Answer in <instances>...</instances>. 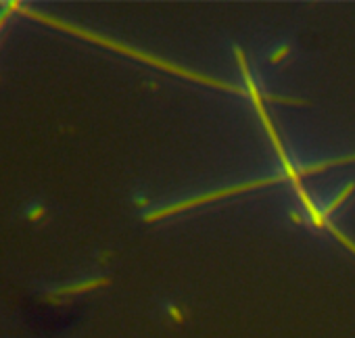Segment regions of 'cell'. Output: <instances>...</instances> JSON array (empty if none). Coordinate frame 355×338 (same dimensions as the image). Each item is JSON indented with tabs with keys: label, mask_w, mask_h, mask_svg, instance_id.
<instances>
[{
	"label": "cell",
	"mask_w": 355,
	"mask_h": 338,
	"mask_svg": "<svg viewBox=\"0 0 355 338\" xmlns=\"http://www.w3.org/2000/svg\"><path fill=\"white\" fill-rule=\"evenodd\" d=\"M234 54H236L239 67H241L243 78H245L247 94L251 96V101H253V105H255V111L259 113V117H261V121H263V127H265V131H267V136H270V140H272V145H274V149H276V153H278V157H280V163H282L284 171H287V180L293 182V186H295V190H297V194H299V198H301V202H303V207H305V211H307L312 224H314L316 228H326V230H328L347 251H351V253L355 255V242L349 240L345 234H341L338 228H336L332 222H328V220L324 218V213L314 205V200L310 198L307 190H305L303 184H301V176H299L297 169L291 165V161H289V157H287V151H284V145H282V140H280V136H278V131H276V127H274V123H272V119H270V115H267V111H265L263 94H259L257 86L253 84V78H251V74H249V65H247L245 52L236 46V48H234Z\"/></svg>",
	"instance_id": "cell-1"
},
{
	"label": "cell",
	"mask_w": 355,
	"mask_h": 338,
	"mask_svg": "<svg viewBox=\"0 0 355 338\" xmlns=\"http://www.w3.org/2000/svg\"><path fill=\"white\" fill-rule=\"evenodd\" d=\"M19 13H23V15H28V17H34V19H38V21H42V23L54 25V28H59V30H63V32H69V34H74V36H80V38H84V40H88V42H94V44H101V46H105V48H111V50H115V52H121V54H125V56H132V59H136V61H142V63H147V65H153V67H157V70H161V72H168V74H174V76L192 80V82H196V84H205V86H211V88H220V90L234 92V94H245V92H247V90H243V88H239V86H232V84H226V82H222V80H218V78H209V76H203V74L184 70V67L174 65V63H170V61H165V59H159V56H155V54H147V52L134 50V48H130L128 44H121V42L111 40V38H107V36H99V34L86 32V30H82V28H78V25H71V23H67V21H61V19H54V17L36 13V11H32V9H23V7H21Z\"/></svg>",
	"instance_id": "cell-2"
},
{
	"label": "cell",
	"mask_w": 355,
	"mask_h": 338,
	"mask_svg": "<svg viewBox=\"0 0 355 338\" xmlns=\"http://www.w3.org/2000/svg\"><path fill=\"white\" fill-rule=\"evenodd\" d=\"M287 180L284 176H276V178H263V180H253V182H247V184H236V186H230V188H222V190H216V192H209V194H201V196H194V198H188V200H182V202H176V205H170L165 209H159V211H151L145 215V222L151 224V222H159L163 218H170V215H176L180 211H186V209H192V207H199L203 202H211V200H220V198H226L230 194H241V192H249V190H255V188H263V186H272L276 182H282Z\"/></svg>",
	"instance_id": "cell-3"
},
{
	"label": "cell",
	"mask_w": 355,
	"mask_h": 338,
	"mask_svg": "<svg viewBox=\"0 0 355 338\" xmlns=\"http://www.w3.org/2000/svg\"><path fill=\"white\" fill-rule=\"evenodd\" d=\"M345 163H355V155H349V157H343V159H332V161H322V163H316V165H310V167H301V169H297V173L303 178V176H312V173L324 171V169L334 167V165H345Z\"/></svg>",
	"instance_id": "cell-4"
},
{
	"label": "cell",
	"mask_w": 355,
	"mask_h": 338,
	"mask_svg": "<svg viewBox=\"0 0 355 338\" xmlns=\"http://www.w3.org/2000/svg\"><path fill=\"white\" fill-rule=\"evenodd\" d=\"M111 280L109 278H97V280H88L84 284H74V286H65V288H59L54 295H78V293H86V291H94L99 286H107Z\"/></svg>",
	"instance_id": "cell-5"
},
{
	"label": "cell",
	"mask_w": 355,
	"mask_h": 338,
	"mask_svg": "<svg viewBox=\"0 0 355 338\" xmlns=\"http://www.w3.org/2000/svg\"><path fill=\"white\" fill-rule=\"evenodd\" d=\"M353 192H355V184H347V186H345V188H343V190L336 194V198H334V200L330 202V205L326 207V211H324V218L328 220V215H332V213H334V211L341 207V202H343V200H345L349 194H353Z\"/></svg>",
	"instance_id": "cell-6"
},
{
	"label": "cell",
	"mask_w": 355,
	"mask_h": 338,
	"mask_svg": "<svg viewBox=\"0 0 355 338\" xmlns=\"http://www.w3.org/2000/svg\"><path fill=\"white\" fill-rule=\"evenodd\" d=\"M26 218L32 220V222L44 218V207H42V205H30V207L26 209Z\"/></svg>",
	"instance_id": "cell-7"
},
{
	"label": "cell",
	"mask_w": 355,
	"mask_h": 338,
	"mask_svg": "<svg viewBox=\"0 0 355 338\" xmlns=\"http://www.w3.org/2000/svg\"><path fill=\"white\" fill-rule=\"evenodd\" d=\"M289 50H291L289 46H282L280 50H276V52H274V54L270 56V61H272V63H278V61H280L282 56H287V54H289Z\"/></svg>",
	"instance_id": "cell-8"
},
{
	"label": "cell",
	"mask_w": 355,
	"mask_h": 338,
	"mask_svg": "<svg viewBox=\"0 0 355 338\" xmlns=\"http://www.w3.org/2000/svg\"><path fill=\"white\" fill-rule=\"evenodd\" d=\"M136 205H140V207H142V205H147V198H138V200H136Z\"/></svg>",
	"instance_id": "cell-9"
},
{
	"label": "cell",
	"mask_w": 355,
	"mask_h": 338,
	"mask_svg": "<svg viewBox=\"0 0 355 338\" xmlns=\"http://www.w3.org/2000/svg\"><path fill=\"white\" fill-rule=\"evenodd\" d=\"M291 218H293V222H297V224H299V222H301V218H299V215H297V213H293V215H291Z\"/></svg>",
	"instance_id": "cell-10"
}]
</instances>
